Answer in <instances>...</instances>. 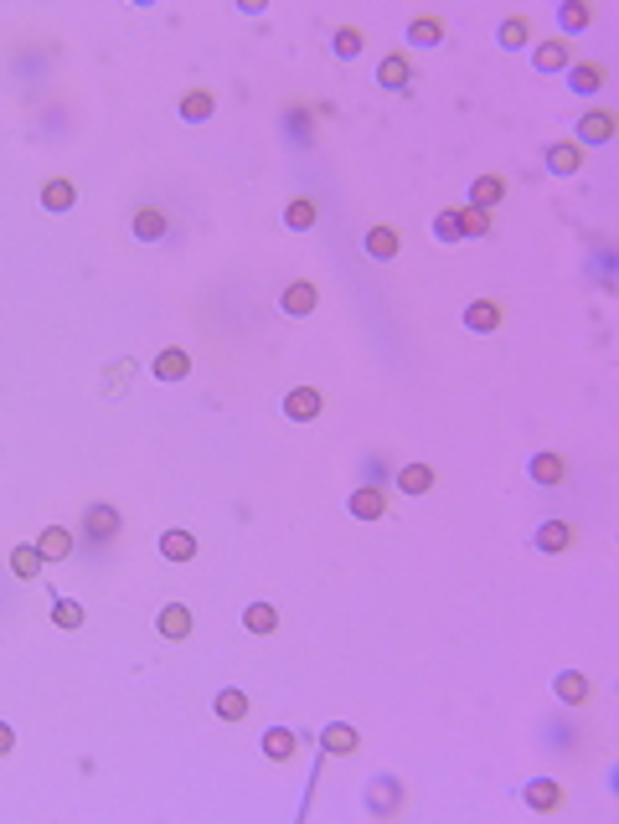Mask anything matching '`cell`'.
<instances>
[{
    "label": "cell",
    "mask_w": 619,
    "mask_h": 824,
    "mask_svg": "<svg viewBox=\"0 0 619 824\" xmlns=\"http://www.w3.org/2000/svg\"><path fill=\"white\" fill-rule=\"evenodd\" d=\"M119 531H124V515H119L109 500H93V505L83 511V536L88 541H114Z\"/></svg>",
    "instance_id": "1"
},
{
    "label": "cell",
    "mask_w": 619,
    "mask_h": 824,
    "mask_svg": "<svg viewBox=\"0 0 619 824\" xmlns=\"http://www.w3.org/2000/svg\"><path fill=\"white\" fill-rule=\"evenodd\" d=\"M578 58V42H568V37H552V42H537L532 52V68L537 72H568Z\"/></svg>",
    "instance_id": "2"
},
{
    "label": "cell",
    "mask_w": 619,
    "mask_h": 824,
    "mask_svg": "<svg viewBox=\"0 0 619 824\" xmlns=\"http://www.w3.org/2000/svg\"><path fill=\"white\" fill-rule=\"evenodd\" d=\"M320 407H326V397H320L315 386H294V392H284V417L289 423H315Z\"/></svg>",
    "instance_id": "3"
},
{
    "label": "cell",
    "mask_w": 619,
    "mask_h": 824,
    "mask_svg": "<svg viewBox=\"0 0 619 824\" xmlns=\"http://www.w3.org/2000/svg\"><path fill=\"white\" fill-rule=\"evenodd\" d=\"M542 160H548L552 175H578V171H583V144H578V140H558V144H548V155H542Z\"/></svg>",
    "instance_id": "4"
},
{
    "label": "cell",
    "mask_w": 619,
    "mask_h": 824,
    "mask_svg": "<svg viewBox=\"0 0 619 824\" xmlns=\"http://www.w3.org/2000/svg\"><path fill=\"white\" fill-rule=\"evenodd\" d=\"M614 124H619V119L609 114V109L583 114V119H578V144H609V140H614Z\"/></svg>",
    "instance_id": "5"
},
{
    "label": "cell",
    "mask_w": 619,
    "mask_h": 824,
    "mask_svg": "<svg viewBox=\"0 0 619 824\" xmlns=\"http://www.w3.org/2000/svg\"><path fill=\"white\" fill-rule=\"evenodd\" d=\"M315 304H320V294H315V284H310V279H294V284L279 294V310L294 314V320H300V314H315Z\"/></svg>",
    "instance_id": "6"
},
{
    "label": "cell",
    "mask_w": 619,
    "mask_h": 824,
    "mask_svg": "<svg viewBox=\"0 0 619 824\" xmlns=\"http://www.w3.org/2000/svg\"><path fill=\"white\" fill-rule=\"evenodd\" d=\"M496 325H501V304H496V299L464 304V330H470V335H496Z\"/></svg>",
    "instance_id": "7"
},
{
    "label": "cell",
    "mask_w": 619,
    "mask_h": 824,
    "mask_svg": "<svg viewBox=\"0 0 619 824\" xmlns=\"http://www.w3.org/2000/svg\"><path fill=\"white\" fill-rule=\"evenodd\" d=\"M604 83H609V68H604V62H573V68H568V88H573V93H583V99H589V93H599Z\"/></svg>",
    "instance_id": "8"
},
{
    "label": "cell",
    "mask_w": 619,
    "mask_h": 824,
    "mask_svg": "<svg viewBox=\"0 0 619 824\" xmlns=\"http://www.w3.org/2000/svg\"><path fill=\"white\" fill-rule=\"evenodd\" d=\"M377 83L388 88V93H403V88L413 83V68H408L403 52H388V58H382V68H377Z\"/></svg>",
    "instance_id": "9"
},
{
    "label": "cell",
    "mask_w": 619,
    "mask_h": 824,
    "mask_svg": "<svg viewBox=\"0 0 619 824\" xmlns=\"http://www.w3.org/2000/svg\"><path fill=\"white\" fill-rule=\"evenodd\" d=\"M501 201H506V181H501V175H475V181H470V206L496 212Z\"/></svg>",
    "instance_id": "10"
},
{
    "label": "cell",
    "mask_w": 619,
    "mask_h": 824,
    "mask_svg": "<svg viewBox=\"0 0 619 824\" xmlns=\"http://www.w3.org/2000/svg\"><path fill=\"white\" fill-rule=\"evenodd\" d=\"M573 536H578V531L568 526V521H548V526H537L532 546H537V552H552V556H558V552H568V546H573Z\"/></svg>",
    "instance_id": "11"
},
{
    "label": "cell",
    "mask_w": 619,
    "mask_h": 824,
    "mask_svg": "<svg viewBox=\"0 0 619 824\" xmlns=\"http://www.w3.org/2000/svg\"><path fill=\"white\" fill-rule=\"evenodd\" d=\"M42 552H37V541H21V546H11V572L21 577V583H37L42 577Z\"/></svg>",
    "instance_id": "12"
},
{
    "label": "cell",
    "mask_w": 619,
    "mask_h": 824,
    "mask_svg": "<svg viewBox=\"0 0 619 824\" xmlns=\"http://www.w3.org/2000/svg\"><path fill=\"white\" fill-rule=\"evenodd\" d=\"M155 629H160V639H187L191 634V608L187 603H165L160 618H155Z\"/></svg>",
    "instance_id": "13"
},
{
    "label": "cell",
    "mask_w": 619,
    "mask_h": 824,
    "mask_svg": "<svg viewBox=\"0 0 619 824\" xmlns=\"http://www.w3.org/2000/svg\"><path fill=\"white\" fill-rule=\"evenodd\" d=\"M160 376V382H187V371H191V355L181 351V345H165V351L155 355V366H150Z\"/></svg>",
    "instance_id": "14"
},
{
    "label": "cell",
    "mask_w": 619,
    "mask_h": 824,
    "mask_svg": "<svg viewBox=\"0 0 619 824\" xmlns=\"http://www.w3.org/2000/svg\"><path fill=\"white\" fill-rule=\"evenodd\" d=\"M552 691H558V701H562V706H583V701L593 696L589 675H578V670H562L558 681H552Z\"/></svg>",
    "instance_id": "15"
},
{
    "label": "cell",
    "mask_w": 619,
    "mask_h": 824,
    "mask_svg": "<svg viewBox=\"0 0 619 824\" xmlns=\"http://www.w3.org/2000/svg\"><path fill=\"white\" fill-rule=\"evenodd\" d=\"M294 753H300V737H294L289 726H269V732H263V757H269V763H289Z\"/></svg>",
    "instance_id": "16"
},
{
    "label": "cell",
    "mask_w": 619,
    "mask_h": 824,
    "mask_svg": "<svg viewBox=\"0 0 619 824\" xmlns=\"http://www.w3.org/2000/svg\"><path fill=\"white\" fill-rule=\"evenodd\" d=\"M37 552H42V562H68L72 556V531L68 526H47L42 536H37Z\"/></svg>",
    "instance_id": "17"
},
{
    "label": "cell",
    "mask_w": 619,
    "mask_h": 824,
    "mask_svg": "<svg viewBox=\"0 0 619 824\" xmlns=\"http://www.w3.org/2000/svg\"><path fill=\"white\" fill-rule=\"evenodd\" d=\"M357 742H361L357 726H346V722H331L326 732H320V747H326L331 757H351V753H357Z\"/></svg>",
    "instance_id": "18"
},
{
    "label": "cell",
    "mask_w": 619,
    "mask_h": 824,
    "mask_svg": "<svg viewBox=\"0 0 619 824\" xmlns=\"http://www.w3.org/2000/svg\"><path fill=\"white\" fill-rule=\"evenodd\" d=\"M160 556H165V562H191V556H197V536H191L187 526H171L160 536Z\"/></svg>",
    "instance_id": "19"
},
{
    "label": "cell",
    "mask_w": 619,
    "mask_h": 824,
    "mask_svg": "<svg viewBox=\"0 0 619 824\" xmlns=\"http://www.w3.org/2000/svg\"><path fill=\"white\" fill-rule=\"evenodd\" d=\"M165 232H171V217L160 212V206H140L134 212V238L140 242H160Z\"/></svg>",
    "instance_id": "20"
},
{
    "label": "cell",
    "mask_w": 619,
    "mask_h": 824,
    "mask_svg": "<svg viewBox=\"0 0 619 824\" xmlns=\"http://www.w3.org/2000/svg\"><path fill=\"white\" fill-rule=\"evenodd\" d=\"M382 511H388V495H382L377 484H361V490H351V515H357V521H377Z\"/></svg>",
    "instance_id": "21"
},
{
    "label": "cell",
    "mask_w": 619,
    "mask_h": 824,
    "mask_svg": "<svg viewBox=\"0 0 619 824\" xmlns=\"http://www.w3.org/2000/svg\"><path fill=\"white\" fill-rule=\"evenodd\" d=\"M361 248H367V258H377V263H388V258H398V232L388 227V222H377L367 238H361Z\"/></svg>",
    "instance_id": "22"
},
{
    "label": "cell",
    "mask_w": 619,
    "mask_h": 824,
    "mask_svg": "<svg viewBox=\"0 0 619 824\" xmlns=\"http://www.w3.org/2000/svg\"><path fill=\"white\" fill-rule=\"evenodd\" d=\"M217 114V99H212V88H191L187 99H181V119L187 124H207V119Z\"/></svg>",
    "instance_id": "23"
},
{
    "label": "cell",
    "mask_w": 619,
    "mask_h": 824,
    "mask_svg": "<svg viewBox=\"0 0 619 824\" xmlns=\"http://www.w3.org/2000/svg\"><path fill=\"white\" fill-rule=\"evenodd\" d=\"M521 798H527L532 809H542V814H552L562 804V794H558V783H552V778H532L527 788H521Z\"/></svg>",
    "instance_id": "24"
},
{
    "label": "cell",
    "mask_w": 619,
    "mask_h": 824,
    "mask_svg": "<svg viewBox=\"0 0 619 824\" xmlns=\"http://www.w3.org/2000/svg\"><path fill=\"white\" fill-rule=\"evenodd\" d=\"M408 42L413 47H439L444 42V21H439V16H413V21H408Z\"/></svg>",
    "instance_id": "25"
},
{
    "label": "cell",
    "mask_w": 619,
    "mask_h": 824,
    "mask_svg": "<svg viewBox=\"0 0 619 824\" xmlns=\"http://www.w3.org/2000/svg\"><path fill=\"white\" fill-rule=\"evenodd\" d=\"M248 706H253V701H248V691H238V685H222V691H217V716H222V722H243Z\"/></svg>",
    "instance_id": "26"
},
{
    "label": "cell",
    "mask_w": 619,
    "mask_h": 824,
    "mask_svg": "<svg viewBox=\"0 0 619 824\" xmlns=\"http://www.w3.org/2000/svg\"><path fill=\"white\" fill-rule=\"evenodd\" d=\"M72 201H78V191H72V181H62V175H58V181H47V185H42V206H47L52 217L72 212Z\"/></svg>",
    "instance_id": "27"
},
{
    "label": "cell",
    "mask_w": 619,
    "mask_h": 824,
    "mask_svg": "<svg viewBox=\"0 0 619 824\" xmlns=\"http://www.w3.org/2000/svg\"><path fill=\"white\" fill-rule=\"evenodd\" d=\"M243 629H248V634H274V629H279V608H274V603H248V608H243Z\"/></svg>",
    "instance_id": "28"
},
{
    "label": "cell",
    "mask_w": 619,
    "mask_h": 824,
    "mask_svg": "<svg viewBox=\"0 0 619 824\" xmlns=\"http://www.w3.org/2000/svg\"><path fill=\"white\" fill-rule=\"evenodd\" d=\"M398 490H403V495H429V490H433V470H429V464H403V470H398Z\"/></svg>",
    "instance_id": "29"
},
{
    "label": "cell",
    "mask_w": 619,
    "mask_h": 824,
    "mask_svg": "<svg viewBox=\"0 0 619 824\" xmlns=\"http://www.w3.org/2000/svg\"><path fill=\"white\" fill-rule=\"evenodd\" d=\"M527 42H532V21H527V16H506L501 21V47L506 52H521Z\"/></svg>",
    "instance_id": "30"
},
{
    "label": "cell",
    "mask_w": 619,
    "mask_h": 824,
    "mask_svg": "<svg viewBox=\"0 0 619 824\" xmlns=\"http://www.w3.org/2000/svg\"><path fill=\"white\" fill-rule=\"evenodd\" d=\"M558 26H562V37L573 42V31H589V26H593V11H589V5H573V0H568V5H558Z\"/></svg>",
    "instance_id": "31"
},
{
    "label": "cell",
    "mask_w": 619,
    "mask_h": 824,
    "mask_svg": "<svg viewBox=\"0 0 619 824\" xmlns=\"http://www.w3.org/2000/svg\"><path fill=\"white\" fill-rule=\"evenodd\" d=\"M284 227L289 232H310V227H315V201H310V196L289 201V206H284Z\"/></svg>",
    "instance_id": "32"
},
{
    "label": "cell",
    "mask_w": 619,
    "mask_h": 824,
    "mask_svg": "<svg viewBox=\"0 0 619 824\" xmlns=\"http://www.w3.org/2000/svg\"><path fill=\"white\" fill-rule=\"evenodd\" d=\"M527 470H532L537 484H562V474H568V470H562V454H537Z\"/></svg>",
    "instance_id": "33"
},
{
    "label": "cell",
    "mask_w": 619,
    "mask_h": 824,
    "mask_svg": "<svg viewBox=\"0 0 619 824\" xmlns=\"http://www.w3.org/2000/svg\"><path fill=\"white\" fill-rule=\"evenodd\" d=\"M52 624L58 629H83V603H78V597H58V603H52Z\"/></svg>",
    "instance_id": "34"
},
{
    "label": "cell",
    "mask_w": 619,
    "mask_h": 824,
    "mask_svg": "<svg viewBox=\"0 0 619 824\" xmlns=\"http://www.w3.org/2000/svg\"><path fill=\"white\" fill-rule=\"evenodd\" d=\"M398 798H403V788H398L392 778H382V783L372 788V794H367V804H372L377 814H388V809H398Z\"/></svg>",
    "instance_id": "35"
},
{
    "label": "cell",
    "mask_w": 619,
    "mask_h": 824,
    "mask_svg": "<svg viewBox=\"0 0 619 824\" xmlns=\"http://www.w3.org/2000/svg\"><path fill=\"white\" fill-rule=\"evenodd\" d=\"M331 47H336V58H361V31L357 26H336V37H331Z\"/></svg>",
    "instance_id": "36"
},
{
    "label": "cell",
    "mask_w": 619,
    "mask_h": 824,
    "mask_svg": "<svg viewBox=\"0 0 619 824\" xmlns=\"http://www.w3.org/2000/svg\"><path fill=\"white\" fill-rule=\"evenodd\" d=\"M433 238L444 242V248H454V242L464 238V232H460V217H454V206H449V212H439V217H433Z\"/></svg>",
    "instance_id": "37"
},
{
    "label": "cell",
    "mask_w": 619,
    "mask_h": 824,
    "mask_svg": "<svg viewBox=\"0 0 619 824\" xmlns=\"http://www.w3.org/2000/svg\"><path fill=\"white\" fill-rule=\"evenodd\" d=\"M454 217H460L464 238H486L490 232V212H480V206H464V212H454Z\"/></svg>",
    "instance_id": "38"
},
{
    "label": "cell",
    "mask_w": 619,
    "mask_h": 824,
    "mask_svg": "<svg viewBox=\"0 0 619 824\" xmlns=\"http://www.w3.org/2000/svg\"><path fill=\"white\" fill-rule=\"evenodd\" d=\"M11 753H16V732L0 722V757H11Z\"/></svg>",
    "instance_id": "39"
}]
</instances>
